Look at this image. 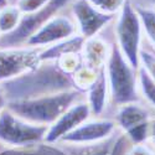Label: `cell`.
Wrapping results in <instances>:
<instances>
[{"label": "cell", "mask_w": 155, "mask_h": 155, "mask_svg": "<svg viewBox=\"0 0 155 155\" xmlns=\"http://www.w3.org/2000/svg\"><path fill=\"white\" fill-rule=\"evenodd\" d=\"M148 144H150L151 149L155 151V118L151 120L150 134H149V139H148Z\"/></svg>", "instance_id": "cell-27"}, {"label": "cell", "mask_w": 155, "mask_h": 155, "mask_svg": "<svg viewBox=\"0 0 155 155\" xmlns=\"http://www.w3.org/2000/svg\"><path fill=\"white\" fill-rule=\"evenodd\" d=\"M48 127L34 124L4 109L0 114V143L8 148H26L45 143Z\"/></svg>", "instance_id": "cell-5"}, {"label": "cell", "mask_w": 155, "mask_h": 155, "mask_svg": "<svg viewBox=\"0 0 155 155\" xmlns=\"http://www.w3.org/2000/svg\"><path fill=\"white\" fill-rule=\"evenodd\" d=\"M140 67L155 82V50L143 46L140 51Z\"/></svg>", "instance_id": "cell-23"}, {"label": "cell", "mask_w": 155, "mask_h": 155, "mask_svg": "<svg viewBox=\"0 0 155 155\" xmlns=\"http://www.w3.org/2000/svg\"><path fill=\"white\" fill-rule=\"evenodd\" d=\"M115 130H117V124L114 119L89 118L72 133L67 134L58 144H66V147L93 145L112 138Z\"/></svg>", "instance_id": "cell-10"}, {"label": "cell", "mask_w": 155, "mask_h": 155, "mask_svg": "<svg viewBox=\"0 0 155 155\" xmlns=\"http://www.w3.org/2000/svg\"><path fill=\"white\" fill-rule=\"evenodd\" d=\"M134 8L140 18L141 25H143L144 36L155 50V8H153L150 4L140 3H135Z\"/></svg>", "instance_id": "cell-17"}, {"label": "cell", "mask_w": 155, "mask_h": 155, "mask_svg": "<svg viewBox=\"0 0 155 155\" xmlns=\"http://www.w3.org/2000/svg\"><path fill=\"white\" fill-rule=\"evenodd\" d=\"M149 4H150L153 8H155V0H149Z\"/></svg>", "instance_id": "cell-30"}, {"label": "cell", "mask_w": 155, "mask_h": 155, "mask_svg": "<svg viewBox=\"0 0 155 155\" xmlns=\"http://www.w3.org/2000/svg\"><path fill=\"white\" fill-rule=\"evenodd\" d=\"M98 72L99 71H94L92 68H89L83 63L82 66L72 74V81H73L74 88L82 93H86L87 89L96 81Z\"/></svg>", "instance_id": "cell-20"}, {"label": "cell", "mask_w": 155, "mask_h": 155, "mask_svg": "<svg viewBox=\"0 0 155 155\" xmlns=\"http://www.w3.org/2000/svg\"><path fill=\"white\" fill-rule=\"evenodd\" d=\"M0 155H71L57 144L41 143L26 148H6L0 150Z\"/></svg>", "instance_id": "cell-16"}, {"label": "cell", "mask_w": 155, "mask_h": 155, "mask_svg": "<svg viewBox=\"0 0 155 155\" xmlns=\"http://www.w3.org/2000/svg\"><path fill=\"white\" fill-rule=\"evenodd\" d=\"M115 45L134 68L140 67V51L143 47L144 31L140 18L132 0H127L119 11L114 26Z\"/></svg>", "instance_id": "cell-4"}, {"label": "cell", "mask_w": 155, "mask_h": 155, "mask_svg": "<svg viewBox=\"0 0 155 155\" xmlns=\"http://www.w3.org/2000/svg\"><path fill=\"white\" fill-rule=\"evenodd\" d=\"M5 86L6 87L3 88V91L6 98L12 96L9 101L32 98L76 89L72 76L63 73L56 62H42L35 71L24 74L16 80L9 81Z\"/></svg>", "instance_id": "cell-1"}, {"label": "cell", "mask_w": 155, "mask_h": 155, "mask_svg": "<svg viewBox=\"0 0 155 155\" xmlns=\"http://www.w3.org/2000/svg\"><path fill=\"white\" fill-rule=\"evenodd\" d=\"M91 109L87 104L86 99L74 103L62 115L56 119L54 124H51L47 129L45 143L47 144H58L67 134L72 133L81 124L91 118Z\"/></svg>", "instance_id": "cell-12"}, {"label": "cell", "mask_w": 155, "mask_h": 155, "mask_svg": "<svg viewBox=\"0 0 155 155\" xmlns=\"http://www.w3.org/2000/svg\"><path fill=\"white\" fill-rule=\"evenodd\" d=\"M9 5V0H0V9Z\"/></svg>", "instance_id": "cell-29"}, {"label": "cell", "mask_w": 155, "mask_h": 155, "mask_svg": "<svg viewBox=\"0 0 155 155\" xmlns=\"http://www.w3.org/2000/svg\"><path fill=\"white\" fill-rule=\"evenodd\" d=\"M21 18L22 14L15 4H9L0 9V34L2 36L9 35L12 31H15L21 21Z\"/></svg>", "instance_id": "cell-18"}, {"label": "cell", "mask_w": 155, "mask_h": 155, "mask_svg": "<svg viewBox=\"0 0 155 155\" xmlns=\"http://www.w3.org/2000/svg\"><path fill=\"white\" fill-rule=\"evenodd\" d=\"M83 44H84V38L81 37L80 35H76L73 37L67 38V40H63L52 46L42 48L40 54L41 62H56L64 55L81 54Z\"/></svg>", "instance_id": "cell-15"}, {"label": "cell", "mask_w": 155, "mask_h": 155, "mask_svg": "<svg viewBox=\"0 0 155 155\" xmlns=\"http://www.w3.org/2000/svg\"><path fill=\"white\" fill-rule=\"evenodd\" d=\"M71 11L77 32L84 40L98 36L103 29L117 18L102 12L87 0H73L71 3Z\"/></svg>", "instance_id": "cell-9"}, {"label": "cell", "mask_w": 155, "mask_h": 155, "mask_svg": "<svg viewBox=\"0 0 155 155\" xmlns=\"http://www.w3.org/2000/svg\"><path fill=\"white\" fill-rule=\"evenodd\" d=\"M84 94H86L84 99L87 102V104L89 106L92 115H96L97 118H99L106 112L108 107V102L110 101L106 68H103L98 72L96 81L87 89Z\"/></svg>", "instance_id": "cell-13"}, {"label": "cell", "mask_w": 155, "mask_h": 155, "mask_svg": "<svg viewBox=\"0 0 155 155\" xmlns=\"http://www.w3.org/2000/svg\"><path fill=\"white\" fill-rule=\"evenodd\" d=\"M110 102L115 107L134 102H143L139 93L138 70L123 56L118 46L113 44L106 64Z\"/></svg>", "instance_id": "cell-3"}, {"label": "cell", "mask_w": 155, "mask_h": 155, "mask_svg": "<svg viewBox=\"0 0 155 155\" xmlns=\"http://www.w3.org/2000/svg\"><path fill=\"white\" fill-rule=\"evenodd\" d=\"M155 118L144 102H134L117 108L114 122L133 144L148 143L151 120Z\"/></svg>", "instance_id": "cell-7"}, {"label": "cell", "mask_w": 155, "mask_h": 155, "mask_svg": "<svg viewBox=\"0 0 155 155\" xmlns=\"http://www.w3.org/2000/svg\"><path fill=\"white\" fill-rule=\"evenodd\" d=\"M110 47L106 40H103L99 36H94L84 40L81 55L83 63L87 67L94 71H101L106 68V64L110 54Z\"/></svg>", "instance_id": "cell-14"}, {"label": "cell", "mask_w": 155, "mask_h": 155, "mask_svg": "<svg viewBox=\"0 0 155 155\" xmlns=\"http://www.w3.org/2000/svg\"><path fill=\"white\" fill-rule=\"evenodd\" d=\"M41 50L28 46L0 48V83H6L35 71L42 63Z\"/></svg>", "instance_id": "cell-8"}, {"label": "cell", "mask_w": 155, "mask_h": 155, "mask_svg": "<svg viewBox=\"0 0 155 155\" xmlns=\"http://www.w3.org/2000/svg\"><path fill=\"white\" fill-rule=\"evenodd\" d=\"M0 37H2V34H0Z\"/></svg>", "instance_id": "cell-31"}, {"label": "cell", "mask_w": 155, "mask_h": 155, "mask_svg": "<svg viewBox=\"0 0 155 155\" xmlns=\"http://www.w3.org/2000/svg\"><path fill=\"white\" fill-rule=\"evenodd\" d=\"M138 82L141 101L155 110V82L141 67L138 68Z\"/></svg>", "instance_id": "cell-19"}, {"label": "cell", "mask_w": 155, "mask_h": 155, "mask_svg": "<svg viewBox=\"0 0 155 155\" xmlns=\"http://www.w3.org/2000/svg\"><path fill=\"white\" fill-rule=\"evenodd\" d=\"M84 99L83 93L70 89L32 98L8 101L6 109L34 124L50 127L74 103Z\"/></svg>", "instance_id": "cell-2"}, {"label": "cell", "mask_w": 155, "mask_h": 155, "mask_svg": "<svg viewBox=\"0 0 155 155\" xmlns=\"http://www.w3.org/2000/svg\"><path fill=\"white\" fill-rule=\"evenodd\" d=\"M132 145H133L132 141L122 133L120 135H118L117 138H115L113 147H112L110 155H127Z\"/></svg>", "instance_id": "cell-25"}, {"label": "cell", "mask_w": 155, "mask_h": 155, "mask_svg": "<svg viewBox=\"0 0 155 155\" xmlns=\"http://www.w3.org/2000/svg\"><path fill=\"white\" fill-rule=\"evenodd\" d=\"M51 0H16L15 5L21 11V14H32L45 8Z\"/></svg>", "instance_id": "cell-24"}, {"label": "cell", "mask_w": 155, "mask_h": 155, "mask_svg": "<svg viewBox=\"0 0 155 155\" xmlns=\"http://www.w3.org/2000/svg\"><path fill=\"white\" fill-rule=\"evenodd\" d=\"M56 64H57L58 68L63 73H66L68 76H72L83 64L82 55L81 54H68V55H64L63 57H61L60 60L56 61Z\"/></svg>", "instance_id": "cell-21"}, {"label": "cell", "mask_w": 155, "mask_h": 155, "mask_svg": "<svg viewBox=\"0 0 155 155\" xmlns=\"http://www.w3.org/2000/svg\"><path fill=\"white\" fill-rule=\"evenodd\" d=\"M6 104H8V98L3 91V87H0V114L6 108Z\"/></svg>", "instance_id": "cell-28"}, {"label": "cell", "mask_w": 155, "mask_h": 155, "mask_svg": "<svg viewBox=\"0 0 155 155\" xmlns=\"http://www.w3.org/2000/svg\"><path fill=\"white\" fill-rule=\"evenodd\" d=\"M127 155H155V151L151 149L148 143L145 144H133Z\"/></svg>", "instance_id": "cell-26"}, {"label": "cell", "mask_w": 155, "mask_h": 155, "mask_svg": "<svg viewBox=\"0 0 155 155\" xmlns=\"http://www.w3.org/2000/svg\"><path fill=\"white\" fill-rule=\"evenodd\" d=\"M87 2L104 14L117 16L127 3V0H87Z\"/></svg>", "instance_id": "cell-22"}, {"label": "cell", "mask_w": 155, "mask_h": 155, "mask_svg": "<svg viewBox=\"0 0 155 155\" xmlns=\"http://www.w3.org/2000/svg\"><path fill=\"white\" fill-rule=\"evenodd\" d=\"M76 35H78V32L73 18L57 14L29 38L26 46L34 48H46Z\"/></svg>", "instance_id": "cell-11"}, {"label": "cell", "mask_w": 155, "mask_h": 155, "mask_svg": "<svg viewBox=\"0 0 155 155\" xmlns=\"http://www.w3.org/2000/svg\"><path fill=\"white\" fill-rule=\"evenodd\" d=\"M71 3L72 0H51L41 10L32 12V14L22 15L21 21L15 31L0 37V48L26 46V42L32 35H35L51 18L60 14V11Z\"/></svg>", "instance_id": "cell-6"}]
</instances>
